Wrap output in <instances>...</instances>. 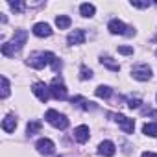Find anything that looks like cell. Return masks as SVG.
Instances as JSON below:
<instances>
[{
    "mask_svg": "<svg viewBox=\"0 0 157 157\" xmlns=\"http://www.w3.org/2000/svg\"><path fill=\"white\" fill-rule=\"evenodd\" d=\"M89 126H78L76 129H74V139L78 140V142H87L89 140Z\"/></svg>",
    "mask_w": 157,
    "mask_h": 157,
    "instance_id": "cell-13",
    "label": "cell"
},
{
    "mask_svg": "<svg viewBox=\"0 0 157 157\" xmlns=\"http://www.w3.org/2000/svg\"><path fill=\"white\" fill-rule=\"evenodd\" d=\"M94 11H96V8H94L93 4H87V2H85V4L80 6V13H82L85 19H91V17L94 15Z\"/></svg>",
    "mask_w": 157,
    "mask_h": 157,
    "instance_id": "cell-16",
    "label": "cell"
},
{
    "mask_svg": "<svg viewBox=\"0 0 157 157\" xmlns=\"http://www.w3.org/2000/svg\"><path fill=\"white\" fill-rule=\"evenodd\" d=\"M131 76L135 78V80H139V82H148L151 78V68L148 65H135L131 68Z\"/></svg>",
    "mask_w": 157,
    "mask_h": 157,
    "instance_id": "cell-5",
    "label": "cell"
},
{
    "mask_svg": "<svg viewBox=\"0 0 157 157\" xmlns=\"http://www.w3.org/2000/svg\"><path fill=\"white\" fill-rule=\"evenodd\" d=\"M57 57L52 54V52H33L30 57H28V65L33 67V68H44L46 65H52Z\"/></svg>",
    "mask_w": 157,
    "mask_h": 157,
    "instance_id": "cell-2",
    "label": "cell"
},
{
    "mask_svg": "<svg viewBox=\"0 0 157 157\" xmlns=\"http://www.w3.org/2000/svg\"><path fill=\"white\" fill-rule=\"evenodd\" d=\"M50 94L56 98V100H65L67 98V87L63 83V80L59 76H56L52 80V85H50Z\"/></svg>",
    "mask_w": 157,
    "mask_h": 157,
    "instance_id": "cell-4",
    "label": "cell"
},
{
    "mask_svg": "<svg viewBox=\"0 0 157 157\" xmlns=\"http://www.w3.org/2000/svg\"><path fill=\"white\" fill-rule=\"evenodd\" d=\"M142 133L148 137H157V122H148L142 126Z\"/></svg>",
    "mask_w": 157,
    "mask_h": 157,
    "instance_id": "cell-17",
    "label": "cell"
},
{
    "mask_svg": "<svg viewBox=\"0 0 157 157\" xmlns=\"http://www.w3.org/2000/svg\"><path fill=\"white\" fill-rule=\"evenodd\" d=\"M26 39H28L26 30H17L15 35H13V39H11L10 43H4V44H2V56H6V57L15 56V54L26 44Z\"/></svg>",
    "mask_w": 157,
    "mask_h": 157,
    "instance_id": "cell-1",
    "label": "cell"
},
{
    "mask_svg": "<svg viewBox=\"0 0 157 157\" xmlns=\"http://www.w3.org/2000/svg\"><path fill=\"white\" fill-rule=\"evenodd\" d=\"M115 151H117V148H115V144H113L111 140H104V142H100V146H98V153H100V155L113 157Z\"/></svg>",
    "mask_w": 157,
    "mask_h": 157,
    "instance_id": "cell-12",
    "label": "cell"
},
{
    "mask_svg": "<svg viewBox=\"0 0 157 157\" xmlns=\"http://www.w3.org/2000/svg\"><path fill=\"white\" fill-rule=\"evenodd\" d=\"M118 54H122V56H131V54H133V48H131V46H118Z\"/></svg>",
    "mask_w": 157,
    "mask_h": 157,
    "instance_id": "cell-25",
    "label": "cell"
},
{
    "mask_svg": "<svg viewBox=\"0 0 157 157\" xmlns=\"http://www.w3.org/2000/svg\"><path fill=\"white\" fill-rule=\"evenodd\" d=\"M0 96H2V98L10 96V82H8L6 76H2V93H0Z\"/></svg>",
    "mask_w": 157,
    "mask_h": 157,
    "instance_id": "cell-21",
    "label": "cell"
},
{
    "mask_svg": "<svg viewBox=\"0 0 157 157\" xmlns=\"http://www.w3.org/2000/svg\"><path fill=\"white\" fill-rule=\"evenodd\" d=\"M35 148H37L39 153H43V155H52V153L56 151V146H54V142H52L50 139H39L37 144H35Z\"/></svg>",
    "mask_w": 157,
    "mask_h": 157,
    "instance_id": "cell-9",
    "label": "cell"
},
{
    "mask_svg": "<svg viewBox=\"0 0 157 157\" xmlns=\"http://www.w3.org/2000/svg\"><path fill=\"white\" fill-rule=\"evenodd\" d=\"M67 43L68 44H83L85 43V32L83 30H74V32H70L68 33V37H67Z\"/></svg>",
    "mask_w": 157,
    "mask_h": 157,
    "instance_id": "cell-11",
    "label": "cell"
},
{
    "mask_svg": "<svg viewBox=\"0 0 157 157\" xmlns=\"http://www.w3.org/2000/svg\"><path fill=\"white\" fill-rule=\"evenodd\" d=\"M32 91H33V94H35L41 102H46V100L52 96V94H50V87H48V85H44V83H41V82L33 83Z\"/></svg>",
    "mask_w": 157,
    "mask_h": 157,
    "instance_id": "cell-7",
    "label": "cell"
},
{
    "mask_svg": "<svg viewBox=\"0 0 157 157\" xmlns=\"http://www.w3.org/2000/svg\"><path fill=\"white\" fill-rule=\"evenodd\" d=\"M107 30L113 33V35H128V26L122 22V21H118V19H113V21H109V24H107Z\"/></svg>",
    "mask_w": 157,
    "mask_h": 157,
    "instance_id": "cell-6",
    "label": "cell"
},
{
    "mask_svg": "<svg viewBox=\"0 0 157 157\" xmlns=\"http://www.w3.org/2000/svg\"><path fill=\"white\" fill-rule=\"evenodd\" d=\"M70 24H72L70 17H67V15H57V17H56V26H57L59 30H67Z\"/></svg>",
    "mask_w": 157,
    "mask_h": 157,
    "instance_id": "cell-15",
    "label": "cell"
},
{
    "mask_svg": "<svg viewBox=\"0 0 157 157\" xmlns=\"http://www.w3.org/2000/svg\"><path fill=\"white\" fill-rule=\"evenodd\" d=\"M10 8H11L13 11L21 13V11L24 10V2H21V0H17V2H10Z\"/></svg>",
    "mask_w": 157,
    "mask_h": 157,
    "instance_id": "cell-24",
    "label": "cell"
},
{
    "mask_svg": "<svg viewBox=\"0 0 157 157\" xmlns=\"http://www.w3.org/2000/svg\"><path fill=\"white\" fill-rule=\"evenodd\" d=\"M115 120L118 122V126L122 128L124 133H133V129H135V120L133 118H128L124 115H115Z\"/></svg>",
    "mask_w": 157,
    "mask_h": 157,
    "instance_id": "cell-8",
    "label": "cell"
},
{
    "mask_svg": "<svg viewBox=\"0 0 157 157\" xmlns=\"http://www.w3.org/2000/svg\"><path fill=\"white\" fill-rule=\"evenodd\" d=\"M142 157H157V153H153V151H144Z\"/></svg>",
    "mask_w": 157,
    "mask_h": 157,
    "instance_id": "cell-28",
    "label": "cell"
},
{
    "mask_svg": "<svg viewBox=\"0 0 157 157\" xmlns=\"http://www.w3.org/2000/svg\"><path fill=\"white\" fill-rule=\"evenodd\" d=\"M100 63H102V65H105V67H107V68H111V70H117V72L120 70V65H118V63H113V61H111V57H107V56H105V57L102 56V57H100Z\"/></svg>",
    "mask_w": 157,
    "mask_h": 157,
    "instance_id": "cell-20",
    "label": "cell"
},
{
    "mask_svg": "<svg viewBox=\"0 0 157 157\" xmlns=\"http://www.w3.org/2000/svg\"><path fill=\"white\" fill-rule=\"evenodd\" d=\"M155 56H157V50H155Z\"/></svg>",
    "mask_w": 157,
    "mask_h": 157,
    "instance_id": "cell-29",
    "label": "cell"
},
{
    "mask_svg": "<svg viewBox=\"0 0 157 157\" xmlns=\"http://www.w3.org/2000/svg\"><path fill=\"white\" fill-rule=\"evenodd\" d=\"M32 32H33V35H37V37H50V35H52V28H50V24H46V22H37V24H33Z\"/></svg>",
    "mask_w": 157,
    "mask_h": 157,
    "instance_id": "cell-10",
    "label": "cell"
},
{
    "mask_svg": "<svg viewBox=\"0 0 157 157\" xmlns=\"http://www.w3.org/2000/svg\"><path fill=\"white\" fill-rule=\"evenodd\" d=\"M140 104H142V102H140L139 98H129V100H128V105H129L131 109H137V107H140Z\"/></svg>",
    "mask_w": 157,
    "mask_h": 157,
    "instance_id": "cell-26",
    "label": "cell"
},
{
    "mask_svg": "<svg viewBox=\"0 0 157 157\" xmlns=\"http://www.w3.org/2000/svg\"><path fill=\"white\" fill-rule=\"evenodd\" d=\"M131 6L139 8V10H146V8H150V2L148 0H144V2H140V0H131Z\"/></svg>",
    "mask_w": 157,
    "mask_h": 157,
    "instance_id": "cell-22",
    "label": "cell"
},
{
    "mask_svg": "<svg viewBox=\"0 0 157 157\" xmlns=\"http://www.w3.org/2000/svg\"><path fill=\"white\" fill-rule=\"evenodd\" d=\"M82 74H80V78L82 80H91L93 78V70L91 68H87V67H82V70H80Z\"/></svg>",
    "mask_w": 157,
    "mask_h": 157,
    "instance_id": "cell-23",
    "label": "cell"
},
{
    "mask_svg": "<svg viewBox=\"0 0 157 157\" xmlns=\"http://www.w3.org/2000/svg\"><path fill=\"white\" fill-rule=\"evenodd\" d=\"M61 65H63V63H61V59H56V61L52 63V68H54V70H59V68H61Z\"/></svg>",
    "mask_w": 157,
    "mask_h": 157,
    "instance_id": "cell-27",
    "label": "cell"
},
{
    "mask_svg": "<svg viewBox=\"0 0 157 157\" xmlns=\"http://www.w3.org/2000/svg\"><path fill=\"white\" fill-rule=\"evenodd\" d=\"M41 128H43V124H41L39 120H32V122H28L26 133H28V135H35V133H39V131H41Z\"/></svg>",
    "mask_w": 157,
    "mask_h": 157,
    "instance_id": "cell-19",
    "label": "cell"
},
{
    "mask_svg": "<svg viewBox=\"0 0 157 157\" xmlns=\"http://www.w3.org/2000/svg\"><path fill=\"white\" fill-rule=\"evenodd\" d=\"M15 128H17V118H15L13 115H8V117L2 120V129H4L6 133H13Z\"/></svg>",
    "mask_w": 157,
    "mask_h": 157,
    "instance_id": "cell-14",
    "label": "cell"
},
{
    "mask_svg": "<svg viewBox=\"0 0 157 157\" xmlns=\"http://www.w3.org/2000/svg\"><path fill=\"white\" fill-rule=\"evenodd\" d=\"M94 94H96L98 98H104V100H105V98H109V96L113 94V91H111L107 85H98L96 91H94Z\"/></svg>",
    "mask_w": 157,
    "mask_h": 157,
    "instance_id": "cell-18",
    "label": "cell"
},
{
    "mask_svg": "<svg viewBox=\"0 0 157 157\" xmlns=\"http://www.w3.org/2000/svg\"><path fill=\"white\" fill-rule=\"evenodd\" d=\"M44 120H46L48 124H52L54 128H57V129H65V128H68V118H67L65 115L57 113L56 109H48V111L44 113Z\"/></svg>",
    "mask_w": 157,
    "mask_h": 157,
    "instance_id": "cell-3",
    "label": "cell"
}]
</instances>
